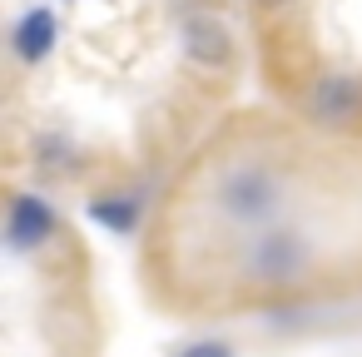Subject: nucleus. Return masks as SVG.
<instances>
[{"label":"nucleus","mask_w":362,"mask_h":357,"mask_svg":"<svg viewBox=\"0 0 362 357\" xmlns=\"http://www.w3.org/2000/svg\"><path fill=\"white\" fill-rule=\"evenodd\" d=\"M179 45H184V55H189V65H199V70H228V65H233V30H228V21H218L214 11L184 16Z\"/></svg>","instance_id":"obj_3"},{"label":"nucleus","mask_w":362,"mask_h":357,"mask_svg":"<svg viewBox=\"0 0 362 357\" xmlns=\"http://www.w3.org/2000/svg\"><path fill=\"white\" fill-rule=\"evenodd\" d=\"M45 238H55V209L40 194H16L6 213V243L11 253H35Z\"/></svg>","instance_id":"obj_5"},{"label":"nucleus","mask_w":362,"mask_h":357,"mask_svg":"<svg viewBox=\"0 0 362 357\" xmlns=\"http://www.w3.org/2000/svg\"><path fill=\"white\" fill-rule=\"evenodd\" d=\"M248 268H253L258 283H293V278L308 268V243H303L298 233H288V228L263 233V238H253Z\"/></svg>","instance_id":"obj_4"},{"label":"nucleus","mask_w":362,"mask_h":357,"mask_svg":"<svg viewBox=\"0 0 362 357\" xmlns=\"http://www.w3.org/2000/svg\"><path fill=\"white\" fill-rule=\"evenodd\" d=\"M90 218H95L100 228H110L115 238H129V233L139 228V199H134V194H105V199L90 204Z\"/></svg>","instance_id":"obj_7"},{"label":"nucleus","mask_w":362,"mask_h":357,"mask_svg":"<svg viewBox=\"0 0 362 357\" xmlns=\"http://www.w3.org/2000/svg\"><path fill=\"white\" fill-rule=\"evenodd\" d=\"M268 6H288V0H268Z\"/></svg>","instance_id":"obj_10"},{"label":"nucleus","mask_w":362,"mask_h":357,"mask_svg":"<svg viewBox=\"0 0 362 357\" xmlns=\"http://www.w3.org/2000/svg\"><path fill=\"white\" fill-rule=\"evenodd\" d=\"M35 154H40L35 164H45V169H70V159H65V154H70V144H65V139H40V144H35Z\"/></svg>","instance_id":"obj_9"},{"label":"nucleus","mask_w":362,"mask_h":357,"mask_svg":"<svg viewBox=\"0 0 362 357\" xmlns=\"http://www.w3.org/2000/svg\"><path fill=\"white\" fill-rule=\"evenodd\" d=\"M278 199H283L278 179H273L268 169H258V164H238V169H228L223 184H218V209H223L233 223H263V218H273Z\"/></svg>","instance_id":"obj_1"},{"label":"nucleus","mask_w":362,"mask_h":357,"mask_svg":"<svg viewBox=\"0 0 362 357\" xmlns=\"http://www.w3.org/2000/svg\"><path fill=\"white\" fill-rule=\"evenodd\" d=\"M303 115H308V124L332 129V134L337 129H352L362 119V80H352V75H322L308 90Z\"/></svg>","instance_id":"obj_2"},{"label":"nucleus","mask_w":362,"mask_h":357,"mask_svg":"<svg viewBox=\"0 0 362 357\" xmlns=\"http://www.w3.org/2000/svg\"><path fill=\"white\" fill-rule=\"evenodd\" d=\"M60 45V21L50 6H30L16 25H11V50L21 65H45Z\"/></svg>","instance_id":"obj_6"},{"label":"nucleus","mask_w":362,"mask_h":357,"mask_svg":"<svg viewBox=\"0 0 362 357\" xmlns=\"http://www.w3.org/2000/svg\"><path fill=\"white\" fill-rule=\"evenodd\" d=\"M174 357H238V352H233V342H223V337H194V342L174 347Z\"/></svg>","instance_id":"obj_8"}]
</instances>
